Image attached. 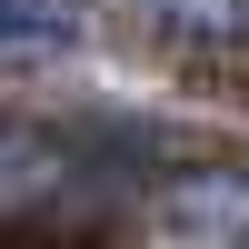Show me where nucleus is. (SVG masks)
I'll use <instances>...</instances> for the list:
<instances>
[{
  "instance_id": "obj_1",
  "label": "nucleus",
  "mask_w": 249,
  "mask_h": 249,
  "mask_svg": "<svg viewBox=\"0 0 249 249\" xmlns=\"http://www.w3.org/2000/svg\"><path fill=\"white\" fill-rule=\"evenodd\" d=\"M120 190L110 150L60 120H30V110H0V219L10 230H50V219H90L100 199Z\"/></svg>"
},
{
  "instance_id": "obj_2",
  "label": "nucleus",
  "mask_w": 249,
  "mask_h": 249,
  "mask_svg": "<svg viewBox=\"0 0 249 249\" xmlns=\"http://www.w3.org/2000/svg\"><path fill=\"white\" fill-rule=\"evenodd\" d=\"M160 219H170L190 249H249V170L239 160L179 170L170 190H160Z\"/></svg>"
},
{
  "instance_id": "obj_3",
  "label": "nucleus",
  "mask_w": 249,
  "mask_h": 249,
  "mask_svg": "<svg viewBox=\"0 0 249 249\" xmlns=\"http://www.w3.org/2000/svg\"><path fill=\"white\" fill-rule=\"evenodd\" d=\"M90 40V0H0V60L30 70V60H70Z\"/></svg>"
},
{
  "instance_id": "obj_4",
  "label": "nucleus",
  "mask_w": 249,
  "mask_h": 249,
  "mask_svg": "<svg viewBox=\"0 0 249 249\" xmlns=\"http://www.w3.org/2000/svg\"><path fill=\"white\" fill-rule=\"evenodd\" d=\"M150 20L170 40H219V50L249 40V0H150Z\"/></svg>"
}]
</instances>
